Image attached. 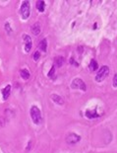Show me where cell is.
I'll return each mask as SVG.
<instances>
[{
  "instance_id": "cell-1",
  "label": "cell",
  "mask_w": 117,
  "mask_h": 153,
  "mask_svg": "<svg viewBox=\"0 0 117 153\" xmlns=\"http://www.w3.org/2000/svg\"><path fill=\"white\" fill-rule=\"evenodd\" d=\"M30 115L31 118L34 122L35 125H40L43 120V117H41V112L38 107L37 106H32L30 110Z\"/></svg>"
},
{
  "instance_id": "cell-2",
  "label": "cell",
  "mask_w": 117,
  "mask_h": 153,
  "mask_svg": "<svg viewBox=\"0 0 117 153\" xmlns=\"http://www.w3.org/2000/svg\"><path fill=\"white\" fill-rule=\"evenodd\" d=\"M20 14L23 20H27V19L30 17L31 7H30V2L29 1H24L22 3L21 8H20Z\"/></svg>"
},
{
  "instance_id": "cell-3",
  "label": "cell",
  "mask_w": 117,
  "mask_h": 153,
  "mask_svg": "<svg viewBox=\"0 0 117 153\" xmlns=\"http://www.w3.org/2000/svg\"><path fill=\"white\" fill-rule=\"evenodd\" d=\"M109 75V67L106 65L102 66V68L99 70V72L96 75V82H102L105 78Z\"/></svg>"
},
{
  "instance_id": "cell-4",
  "label": "cell",
  "mask_w": 117,
  "mask_h": 153,
  "mask_svg": "<svg viewBox=\"0 0 117 153\" xmlns=\"http://www.w3.org/2000/svg\"><path fill=\"white\" fill-rule=\"evenodd\" d=\"M71 87L73 89H79L82 91H86L87 90V85L84 81L81 79V78H75L71 83Z\"/></svg>"
},
{
  "instance_id": "cell-5",
  "label": "cell",
  "mask_w": 117,
  "mask_h": 153,
  "mask_svg": "<svg viewBox=\"0 0 117 153\" xmlns=\"http://www.w3.org/2000/svg\"><path fill=\"white\" fill-rule=\"evenodd\" d=\"M23 38V41H24V44H25V51L27 53H29L32 50V39L29 35L27 34H24L22 36Z\"/></svg>"
},
{
  "instance_id": "cell-6",
  "label": "cell",
  "mask_w": 117,
  "mask_h": 153,
  "mask_svg": "<svg viewBox=\"0 0 117 153\" xmlns=\"http://www.w3.org/2000/svg\"><path fill=\"white\" fill-rule=\"evenodd\" d=\"M81 140V136L78 135L77 133L75 132H71L67 135L66 137V142L68 144H76Z\"/></svg>"
},
{
  "instance_id": "cell-7",
  "label": "cell",
  "mask_w": 117,
  "mask_h": 153,
  "mask_svg": "<svg viewBox=\"0 0 117 153\" xmlns=\"http://www.w3.org/2000/svg\"><path fill=\"white\" fill-rule=\"evenodd\" d=\"M85 116L90 120L99 118V114L97 113V109H88V110H86Z\"/></svg>"
},
{
  "instance_id": "cell-8",
  "label": "cell",
  "mask_w": 117,
  "mask_h": 153,
  "mask_svg": "<svg viewBox=\"0 0 117 153\" xmlns=\"http://www.w3.org/2000/svg\"><path fill=\"white\" fill-rule=\"evenodd\" d=\"M1 93H2L3 100L6 101V100H7V99L9 98V96H10V93H11V85H9V84H8L7 86H5V87L2 89Z\"/></svg>"
},
{
  "instance_id": "cell-9",
  "label": "cell",
  "mask_w": 117,
  "mask_h": 153,
  "mask_svg": "<svg viewBox=\"0 0 117 153\" xmlns=\"http://www.w3.org/2000/svg\"><path fill=\"white\" fill-rule=\"evenodd\" d=\"M50 97H51V99H52L53 102H54V103H56V104H58V105L62 106L63 104H64V99H63L61 96L57 95V94H52V95H51Z\"/></svg>"
},
{
  "instance_id": "cell-10",
  "label": "cell",
  "mask_w": 117,
  "mask_h": 153,
  "mask_svg": "<svg viewBox=\"0 0 117 153\" xmlns=\"http://www.w3.org/2000/svg\"><path fill=\"white\" fill-rule=\"evenodd\" d=\"M20 75H21V77L24 80H28L29 78H30V76H31V74H30V72H29L28 69H26V68H23V69L20 70Z\"/></svg>"
},
{
  "instance_id": "cell-11",
  "label": "cell",
  "mask_w": 117,
  "mask_h": 153,
  "mask_svg": "<svg viewBox=\"0 0 117 153\" xmlns=\"http://www.w3.org/2000/svg\"><path fill=\"white\" fill-rule=\"evenodd\" d=\"M54 63L57 67H61L64 64V57L62 56H56L54 58Z\"/></svg>"
},
{
  "instance_id": "cell-12",
  "label": "cell",
  "mask_w": 117,
  "mask_h": 153,
  "mask_svg": "<svg viewBox=\"0 0 117 153\" xmlns=\"http://www.w3.org/2000/svg\"><path fill=\"white\" fill-rule=\"evenodd\" d=\"M32 32L35 36H38V35L40 34V26L38 23H37V24H35L34 26H32Z\"/></svg>"
},
{
  "instance_id": "cell-13",
  "label": "cell",
  "mask_w": 117,
  "mask_h": 153,
  "mask_svg": "<svg viewBox=\"0 0 117 153\" xmlns=\"http://www.w3.org/2000/svg\"><path fill=\"white\" fill-rule=\"evenodd\" d=\"M89 68L92 71H96L97 68H99V63H97V61L95 60V59H92L91 60V62L89 64Z\"/></svg>"
},
{
  "instance_id": "cell-14",
  "label": "cell",
  "mask_w": 117,
  "mask_h": 153,
  "mask_svg": "<svg viewBox=\"0 0 117 153\" xmlns=\"http://www.w3.org/2000/svg\"><path fill=\"white\" fill-rule=\"evenodd\" d=\"M37 9L38 10V12H43L45 9V2L40 0V1L37 2Z\"/></svg>"
},
{
  "instance_id": "cell-15",
  "label": "cell",
  "mask_w": 117,
  "mask_h": 153,
  "mask_svg": "<svg viewBox=\"0 0 117 153\" xmlns=\"http://www.w3.org/2000/svg\"><path fill=\"white\" fill-rule=\"evenodd\" d=\"M40 48L43 51H46V48H47V41H46V39H43V40L40 41Z\"/></svg>"
},
{
  "instance_id": "cell-16",
  "label": "cell",
  "mask_w": 117,
  "mask_h": 153,
  "mask_svg": "<svg viewBox=\"0 0 117 153\" xmlns=\"http://www.w3.org/2000/svg\"><path fill=\"white\" fill-rule=\"evenodd\" d=\"M54 75H55V67L54 66H52L51 67V69H50V71L48 72V77H50L51 79H54Z\"/></svg>"
},
{
  "instance_id": "cell-17",
  "label": "cell",
  "mask_w": 117,
  "mask_h": 153,
  "mask_svg": "<svg viewBox=\"0 0 117 153\" xmlns=\"http://www.w3.org/2000/svg\"><path fill=\"white\" fill-rule=\"evenodd\" d=\"M40 51H35V53H34V60L38 61V59H40Z\"/></svg>"
},
{
  "instance_id": "cell-18",
  "label": "cell",
  "mask_w": 117,
  "mask_h": 153,
  "mask_svg": "<svg viewBox=\"0 0 117 153\" xmlns=\"http://www.w3.org/2000/svg\"><path fill=\"white\" fill-rule=\"evenodd\" d=\"M112 85H113V87H114V88H117V74H115V76L113 77Z\"/></svg>"
},
{
  "instance_id": "cell-19",
  "label": "cell",
  "mask_w": 117,
  "mask_h": 153,
  "mask_svg": "<svg viewBox=\"0 0 117 153\" xmlns=\"http://www.w3.org/2000/svg\"><path fill=\"white\" fill-rule=\"evenodd\" d=\"M70 62L72 63V64H75V65H76V66H78V65H79V64H78V63H76V62H75V60H74V58H73V57H72V58H71V59H70Z\"/></svg>"
}]
</instances>
